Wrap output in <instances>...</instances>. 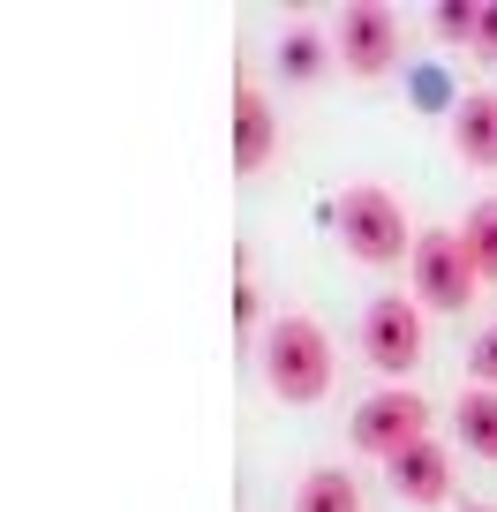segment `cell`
<instances>
[{"label": "cell", "instance_id": "cell-10", "mask_svg": "<svg viewBox=\"0 0 497 512\" xmlns=\"http://www.w3.org/2000/svg\"><path fill=\"white\" fill-rule=\"evenodd\" d=\"M452 422H460V445L467 452L497 460V392H490V384H467L460 407H452Z\"/></svg>", "mask_w": 497, "mask_h": 512}, {"label": "cell", "instance_id": "cell-4", "mask_svg": "<svg viewBox=\"0 0 497 512\" xmlns=\"http://www.w3.org/2000/svg\"><path fill=\"white\" fill-rule=\"evenodd\" d=\"M347 437H354V452H369V460H392V452H407L415 437H430V400L407 392V384H392V392H377V400L354 407Z\"/></svg>", "mask_w": 497, "mask_h": 512}, {"label": "cell", "instance_id": "cell-12", "mask_svg": "<svg viewBox=\"0 0 497 512\" xmlns=\"http://www.w3.org/2000/svg\"><path fill=\"white\" fill-rule=\"evenodd\" d=\"M460 241H467V256H475V272L497 279V196H482V204L460 219Z\"/></svg>", "mask_w": 497, "mask_h": 512}, {"label": "cell", "instance_id": "cell-13", "mask_svg": "<svg viewBox=\"0 0 497 512\" xmlns=\"http://www.w3.org/2000/svg\"><path fill=\"white\" fill-rule=\"evenodd\" d=\"M437 38H445V46H475V8H467V0H445V8H437Z\"/></svg>", "mask_w": 497, "mask_h": 512}, {"label": "cell", "instance_id": "cell-3", "mask_svg": "<svg viewBox=\"0 0 497 512\" xmlns=\"http://www.w3.org/2000/svg\"><path fill=\"white\" fill-rule=\"evenodd\" d=\"M415 302L437 309V317H460L467 302L482 294V272H475V256H467V241L452 234V226H437V234H415Z\"/></svg>", "mask_w": 497, "mask_h": 512}, {"label": "cell", "instance_id": "cell-6", "mask_svg": "<svg viewBox=\"0 0 497 512\" xmlns=\"http://www.w3.org/2000/svg\"><path fill=\"white\" fill-rule=\"evenodd\" d=\"M362 354L385 377H407V369L422 362V302H400V294H385V302L362 309Z\"/></svg>", "mask_w": 497, "mask_h": 512}, {"label": "cell", "instance_id": "cell-16", "mask_svg": "<svg viewBox=\"0 0 497 512\" xmlns=\"http://www.w3.org/2000/svg\"><path fill=\"white\" fill-rule=\"evenodd\" d=\"M467 53H482V61H497V8H475V46Z\"/></svg>", "mask_w": 497, "mask_h": 512}, {"label": "cell", "instance_id": "cell-15", "mask_svg": "<svg viewBox=\"0 0 497 512\" xmlns=\"http://www.w3.org/2000/svg\"><path fill=\"white\" fill-rule=\"evenodd\" d=\"M467 369H475V384H497V324L482 332V347L467 354Z\"/></svg>", "mask_w": 497, "mask_h": 512}, {"label": "cell", "instance_id": "cell-17", "mask_svg": "<svg viewBox=\"0 0 497 512\" xmlns=\"http://www.w3.org/2000/svg\"><path fill=\"white\" fill-rule=\"evenodd\" d=\"M460 512H497V505H460Z\"/></svg>", "mask_w": 497, "mask_h": 512}, {"label": "cell", "instance_id": "cell-1", "mask_svg": "<svg viewBox=\"0 0 497 512\" xmlns=\"http://www.w3.org/2000/svg\"><path fill=\"white\" fill-rule=\"evenodd\" d=\"M332 226H339V249H347L354 264H400V256H415L407 204H400L392 189H377V181H362V189H339Z\"/></svg>", "mask_w": 497, "mask_h": 512}, {"label": "cell", "instance_id": "cell-9", "mask_svg": "<svg viewBox=\"0 0 497 512\" xmlns=\"http://www.w3.org/2000/svg\"><path fill=\"white\" fill-rule=\"evenodd\" d=\"M272 151H279V113H272V98H264V91H241V98H234V166H241V174H264V166H272Z\"/></svg>", "mask_w": 497, "mask_h": 512}, {"label": "cell", "instance_id": "cell-7", "mask_svg": "<svg viewBox=\"0 0 497 512\" xmlns=\"http://www.w3.org/2000/svg\"><path fill=\"white\" fill-rule=\"evenodd\" d=\"M385 475H392V490H400L407 505H445L452 497V452L437 445V437H415L407 452L385 460Z\"/></svg>", "mask_w": 497, "mask_h": 512}, {"label": "cell", "instance_id": "cell-8", "mask_svg": "<svg viewBox=\"0 0 497 512\" xmlns=\"http://www.w3.org/2000/svg\"><path fill=\"white\" fill-rule=\"evenodd\" d=\"M452 151L475 174H497V91H467L452 106Z\"/></svg>", "mask_w": 497, "mask_h": 512}, {"label": "cell", "instance_id": "cell-5", "mask_svg": "<svg viewBox=\"0 0 497 512\" xmlns=\"http://www.w3.org/2000/svg\"><path fill=\"white\" fill-rule=\"evenodd\" d=\"M332 61L347 76H392L400 68V16L392 8H339V31H332Z\"/></svg>", "mask_w": 497, "mask_h": 512}, {"label": "cell", "instance_id": "cell-11", "mask_svg": "<svg viewBox=\"0 0 497 512\" xmlns=\"http://www.w3.org/2000/svg\"><path fill=\"white\" fill-rule=\"evenodd\" d=\"M294 512H362V490H354L347 467H309L302 490H294Z\"/></svg>", "mask_w": 497, "mask_h": 512}, {"label": "cell", "instance_id": "cell-14", "mask_svg": "<svg viewBox=\"0 0 497 512\" xmlns=\"http://www.w3.org/2000/svg\"><path fill=\"white\" fill-rule=\"evenodd\" d=\"M317 46H324V38H309V31L287 38V68H294V76H317Z\"/></svg>", "mask_w": 497, "mask_h": 512}, {"label": "cell", "instance_id": "cell-2", "mask_svg": "<svg viewBox=\"0 0 497 512\" xmlns=\"http://www.w3.org/2000/svg\"><path fill=\"white\" fill-rule=\"evenodd\" d=\"M264 384L287 407H317L332 392V339L317 317H279L264 332Z\"/></svg>", "mask_w": 497, "mask_h": 512}]
</instances>
